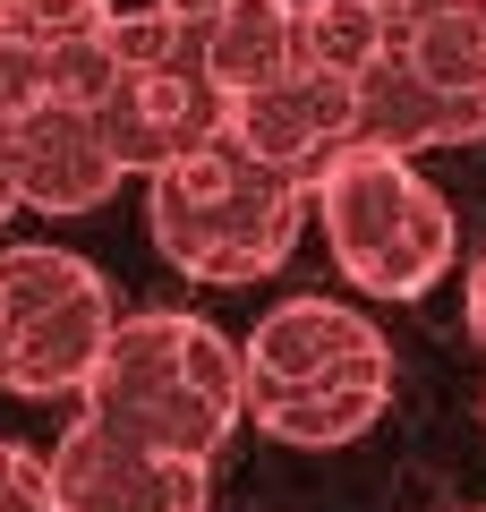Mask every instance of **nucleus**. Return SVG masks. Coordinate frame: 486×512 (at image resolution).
Listing matches in <instances>:
<instances>
[{"label":"nucleus","instance_id":"1","mask_svg":"<svg viewBox=\"0 0 486 512\" xmlns=\"http://www.w3.org/2000/svg\"><path fill=\"white\" fill-rule=\"evenodd\" d=\"M77 402H86V419L154 444V453L214 470L231 427L248 419V376H239V342L222 325L188 308H145L111 325Z\"/></svg>","mask_w":486,"mask_h":512},{"label":"nucleus","instance_id":"2","mask_svg":"<svg viewBox=\"0 0 486 512\" xmlns=\"http://www.w3.org/2000/svg\"><path fill=\"white\" fill-rule=\"evenodd\" d=\"M299 222H307V188L273 180L231 137H214V146L180 154L145 180V231H154L162 265H180L188 282H214V291L282 274L290 248H299Z\"/></svg>","mask_w":486,"mask_h":512},{"label":"nucleus","instance_id":"3","mask_svg":"<svg viewBox=\"0 0 486 512\" xmlns=\"http://www.w3.org/2000/svg\"><path fill=\"white\" fill-rule=\"evenodd\" d=\"M307 214L324 222V248L342 265V282H359L367 299H418L435 291V274H452V205L418 180V163L376 146H342L307 188Z\"/></svg>","mask_w":486,"mask_h":512},{"label":"nucleus","instance_id":"4","mask_svg":"<svg viewBox=\"0 0 486 512\" xmlns=\"http://www.w3.org/2000/svg\"><path fill=\"white\" fill-rule=\"evenodd\" d=\"M222 111L231 103L214 94V77L197 60V18H180L171 0L120 9V26H111V86L94 103V120H103L128 180H154L162 163L214 146Z\"/></svg>","mask_w":486,"mask_h":512},{"label":"nucleus","instance_id":"5","mask_svg":"<svg viewBox=\"0 0 486 512\" xmlns=\"http://www.w3.org/2000/svg\"><path fill=\"white\" fill-rule=\"evenodd\" d=\"M111 325V282L77 248H0V393L60 402L86 393Z\"/></svg>","mask_w":486,"mask_h":512},{"label":"nucleus","instance_id":"6","mask_svg":"<svg viewBox=\"0 0 486 512\" xmlns=\"http://www.w3.org/2000/svg\"><path fill=\"white\" fill-rule=\"evenodd\" d=\"M239 376H248V419L307 393H393V342L342 299H282L239 342Z\"/></svg>","mask_w":486,"mask_h":512},{"label":"nucleus","instance_id":"7","mask_svg":"<svg viewBox=\"0 0 486 512\" xmlns=\"http://www.w3.org/2000/svg\"><path fill=\"white\" fill-rule=\"evenodd\" d=\"M43 470H52L60 512H205V495H214V470L171 461L103 419H69V436L43 453Z\"/></svg>","mask_w":486,"mask_h":512},{"label":"nucleus","instance_id":"8","mask_svg":"<svg viewBox=\"0 0 486 512\" xmlns=\"http://www.w3.org/2000/svg\"><path fill=\"white\" fill-rule=\"evenodd\" d=\"M222 137H231V146L248 154V163H265L273 180L316 188V171L350 146V77L290 60V69L273 77V86L239 94V103L222 111Z\"/></svg>","mask_w":486,"mask_h":512},{"label":"nucleus","instance_id":"9","mask_svg":"<svg viewBox=\"0 0 486 512\" xmlns=\"http://www.w3.org/2000/svg\"><path fill=\"white\" fill-rule=\"evenodd\" d=\"M0 137H9V188L35 214H94L128 180L111 137H103V120L77 111V103H35L26 120L0 128Z\"/></svg>","mask_w":486,"mask_h":512},{"label":"nucleus","instance_id":"10","mask_svg":"<svg viewBox=\"0 0 486 512\" xmlns=\"http://www.w3.org/2000/svg\"><path fill=\"white\" fill-rule=\"evenodd\" d=\"M478 137H486V94H444L427 77H410L393 52H376L350 77V146L418 163L435 146H478Z\"/></svg>","mask_w":486,"mask_h":512},{"label":"nucleus","instance_id":"11","mask_svg":"<svg viewBox=\"0 0 486 512\" xmlns=\"http://www.w3.org/2000/svg\"><path fill=\"white\" fill-rule=\"evenodd\" d=\"M197 60H205L222 103L273 86L299 60V0H205L197 9Z\"/></svg>","mask_w":486,"mask_h":512},{"label":"nucleus","instance_id":"12","mask_svg":"<svg viewBox=\"0 0 486 512\" xmlns=\"http://www.w3.org/2000/svg\"><path fill=\"white\" fill-rule=\"evenodd\" d=\"M384 52L444 94H486V9L478 0H410L401 18H384Z\"/></svg>","mask_w":486,"mask_h":512},{"label":"nucleus","instance_id":"13","mask_svg":"<svg viewBox=\"0 0 486 512\" xmlns=\"http://www.w3.org/2000/svg\"><path fill=\"white\" fill-rule=\"evenodd\" d=\"M393 393H307V402H282V410H256L273 444H299V453H333V444H359L367 427L384 419Z\"/></svg>","mask_w":486,"mask_h":512},{"label":"nucleus","instance_id":"14","mask_svg":"<svg viewBox=\"0 0 486 512\" xmlns=\"http://www.w3.org/2000/svg\"><path fill=\"white\" fill-rule=\"evenodd\" d=\"M384 52V26L359 18V9H299V60L333 77H359L367 60Z\"/></svg>","mask_w":486,"mask_h":512},{"label":"nucleus","instance_id":"15","mask_svg":"<svg viewBox=\"0 0 486 512\" xmlns=\"http://www.w3.org/2000/svg\"><path fill=\"white\" fill-rule=\"evenodd\" d=\"M0 512H60L43 453H26V444H9V436H0Z\"/></svg>","mask_w":486,"mask_h":512},{"label":"nucleus","instance_id":"16","mask_svg":"<svg viewBox=\"0 0 486 512\" xmlns=\"http://www.w3.org/2000/svg\"><path fill=\"white\" fill-rule=\"evenodd\" d=\"M461 316H469V333L486 342V256L469 265V291H461Z\"/></svg>","mask_w":486,"mask_h":512},{"label":"nucleus","instance_id":"17","mask_svg":"<svg viewBox=\"0 0 486 512\" xmlns=\"http://www.w3.org/2000/svg\"><path fill=\"white\" fill-rule=\"evenodd\" d=\"M299 9H359V18H401V9H410V0H299Z\"/></svg>","mask_w":486,"mask_h":512},{"label":"nucleus","instance_id":"18","mask_svg":"<svg viewBox=\"0 0 486 512\" xmlns=\"http://www.w3.org/2000/svg\"><path fill=\"white\" fill-rule=\"evenodd\" d=\"M18 214V188H9V137H0V222Z\"/></svg>","mask_w":486,"mask_h":512},{"label":"nucleus","instance_id":"19","mask_svg":"<svg viewBox=\"0 0 486 512\" xmlns=\"http://www.w3.org/2000/svg\"><path fill=\"white\" fill-rule=\"evenodd\" d=\"M0 9H9V0H0Z\"/></svg>","mask_w":486,"mask_h":512},{"label":"nucleus","instance_id":"20","mask_svg":"<svg viewBox=\"0 0 486 512\" xmlns=\"http://www.w3.org/2000/svg\"><path fill=\"white\" fill-rule=\"evenodd\" d=\"M478 9H486V0H478Z\"/></svg>","mask_w":486,"mask_h":512}]
</instances>
